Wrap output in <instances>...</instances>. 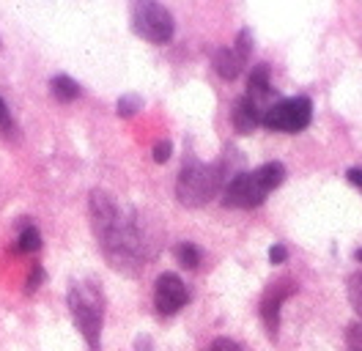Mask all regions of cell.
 <instances>
[{
	"instance_id": "obj_13",
	"label": "cell",
	"mask_w": 362,
	"mask_h": 351,
	"mask_svg": "<svg viewBox=\"0 0 362 351\" xmlns=\"http://www.w3.org/2000/svg\"><path fill=\"white\" fill-rule=\"evenodd\" d=\"M14 247H17V253H36L42 247V234L36 231V225H23Z\"/></svg>"
},
{
	"instance_id": "obj_10",
	"label": "cell",
	"mask_w": 362,
	"mask_h": 351,
	"mask_svg": "<svg viewBox=\"0 0 362 351\" xmlns=\"http://www.w3.org/2000/svg\"><path fill=\"white\" fill-rule=\"evenodd\" d=\"M261 121H264V113L258 110V105H255L250 96H239V99L233 102V108H230V124H233L236 132L250 134Z\"/></svg>"
},
{
	"instance_id": "obj_19",
	"label": "cell",
	"mask_w": 362,
	"mask_h": 351,
	"mask_svg": "<svg viewBox=\"0 0 362 351\" xmlns=\"http://www.w3.org/2000/svg\"><path fill=\"white\" fill-rule=\"evenodd\" d=\"M11 130H14V124H11V113H8V105L0 99V132H3V134H8Z\"/></svg>"
},
{
	"instance_id": "obj_8",
	"label": "cell",
	"mask_w": 362,
	"mask_h": 351,
	"mask_svg": "<svg viewBox=\"0 0 362 351\" xmlns=\"http://www.w3.org/2000/svg\"><path fill=\"white\" fill-rule=\"evenodd\" d=\"M250 61V33L242 30L239 33V42L233 47H220L214 52V69L223 80H236L242 74V69L247 66Z\"/></svg>"
},
{
	"instance_id": "obj_16",
	"label": "cell",
	"mask_w": 362,
	"mask_h": 351,
	"mask_svg": "<svg viewBox=\"0 0 362 351\" xmlns=\"http://www.w3.org/2000/svg\"><path fill=\"white\" fill-rule=\"evenodd\" d=\"M140 105H143V99H140V96L127 93V96H121V99H118V115H121V118H129V115H135L137 110H140Z\"/></svg>"
},
{
	"instance_id": "obj_18",
	"label": "cell",
	"mask_w": 362,
	"mask_h": 351,
	"mask_svg": "<svg viewBox=\"0 0 362 351\" xmlns=\"http://www.w3.org/2000/svg\"><path fill=\"white\" fill-rule=\"evenodd\" d=\"M206 351H245V349L236 340H230V338H220V340H214Z\"/></svg>"
},
{
	"instance_id": "obj_21",
	"label": "cell",
	"mask_w": 362,
	"mask_h": 351,
	"mask_svg": "<svg viewBox=\"0 0 362 351\" xmlns=\"http://www.w3.org/2000/svg\"><path fill=\"white\" fill-rule=\"evenodd\" d=\"M286 258H288V250H286V244H272L269 261H272V263H283Z\"/></svg>"
},
{
	"instance_id": "obj_23",
	"label": "cell",
	"mask_w": 362,
	"mask_h": 351,
	"mask_svg": "<svg viewBox=\"0 0 362 351\" xmlns=\"http://www.w3.org/2000/svg\"><path fill=\"white\" fill-rule=\"evenodd\" d=\"M346 178H349V181H351L354 187H362V168H349Z\"/></svg>"
},
{
	"instance_id": "obj_11",
	"label": "cell",
	"mask_w": 362,
	"mask_h": 351,
	"mask_svg": "<svg viewBox=\"0 0 362 351\" xmlns=\"http://www.w3.org/2000/svg\"><path fill=\"white\" fill-rule=\"evenodd\" d=\"M247 96L258 105V99L261 96H267L272 91V83H269V66L267 64H261V66H255L252 69V74H250V83H247Z\"/></svg>"
},
{
	"instance_id": "obj_15",
	"label": "cell",
	"mask_w": 362,
	"mask_h": 351,
	"mask_svg": "<svg viewBox=\"0 0 362 351\" xmlns=\"http://www.w3.org/2000/svg\"><path fill=\"white\" fill-rule=\"evenodd\" d=\"M349 302H351V307L360 313L362 318V272H354L349 277Z\"/></svg>"
},
{
	"instance_id": "obj_6",
	"label": "cell",
	"mask_w": 362,
	"mask_h": 351,
	"mask_svg": "<svg viewBox=\"0 0 362 351\" xmlns=\"http://www.w3.org/2000/svg\"><path fill=\"white\" fill-rule=\"evenodd\" d=\"M313 118V105L308 96H291V99H280L277 105H272L264 113V127L274 132H299L305 130Z\"/></svg>"
},
{
	"instance_id": "obj_7",
	"label": "cell",
	"mask_w": 362,
	"mask_h": 351,
	"mask_svg": "<svg viewBox=\"0 0 362 351\" xmlns=\"http://www.w3.org/2000/svg\"><path fill=\"white\" fill-rule=\"evenodd\" d=\"M187 299H189V294H187V285L179 275H173V272L159 275L157 285H154V305L162 316L179 313L181 307L187 305Z\"/></svg>"
},
{
	"instance_id": "obj_12",
	"label": "cell",
	"mask_w": 362,
	"mask_h": 351,
	"mask_svg": "<svg viewBox=\"0 0 362 351\" xmlns=\"http://www.w3.org/2000/svg\"><path fill=\"white\" fill-rule=\"evenodd\" d=\"M49 91H52V96L58 99V102H74L77 96H80V86L66 77V74H58V77H52L49 80Z\"/></svg>"
},
{
	"instance_id": "obj_2",
	"label": "cell",
	"mask_w": 362,
	"mask_h": 351,
	"mask_svg": "<svg viewBox=\"0 0 362 351\" xmlns=\"http://www.w3.org/2000/svg\"><path fill=\"white\" fill-rule=\"evenodd\" d=\"M283 181H286V168L280 162H267L252 173H239L228 178L226 190H223V203L230 209H255Z\"/></svg>"
},
{
	"instance_id": "obj_14",
	"label": "cell",
	"mask_w": 362,
	"mask_h": 351,
	"mask_svg": "<svg viewBox=\"0 0 362 351\" xmlns=\"http://www.w3.org/2000/svg\"><path fill=\"white\" fill-rule=\"evenodd\" d=\"M176 258H179V263L187 266V269H198V266H201V250H198L192 241H181L179 247H176Z\"/></svg>"
},
{
	"instance_id": "obj_9",
	"label": "cell",
	"mask_w": 362,
	"mask_h": 351,
	"mask_svg": "<svg viewBox=\"0 0 362 351\" xmlns=\"http://www.w3.org/2000/svg\"><path fill=\"white\" fill-rule=\"evenodd\" d=\"M294 294V283L291 280H280V283H272L264 291V299H261V318L267 324L269 338H277V329H280V307L283 302Z\"/></svg>"
},
{
	"instance_id": "obj_3",
	"label": "cell",
	"mask_w": 362,
	"mask_h": 351,
	"mask_svg": "<svg viewBox=\"0 0 362 351\" xmlns=\"http://www.w3.org/2000/svg\"><path fill=\"white\" fill-rule=\"evenodd\" d=\"M69 310L74 318V327L86 338L90 351H99L102 324H105V299L102 291L93 283H74L69 291Z\"/></svg>"
},
{
	"instance_id": "obj_20",
	"label": "cell",
	"mask_w": 362,
	"mask_h": 351,
	"mask_svg": "<svg viewBox=\"0 0 362 351\" xmlns=\"http://www.w3.org/2000/svg\"><path fill=\"white\" fill-rule=\"evenodd\" d=\"M170 151H173V146H170L168 140H159L157 146H154V159H157V162H168V159H170Z\"/></svg>"
},
{
	"instance_id": "obj_4",
	"label": "cell",
	"mask_w": 362,
	"mask_h": 351,
	"mask_svg": "<svg viewBox=\"0 0 362 351\" xmlns=\"http://www.w3.org/2000/svg\"><path fill=\"white\" fill-rule=\"evenodd\" d=\"M226 184V173L217 165H204V162H187L176 184V197L181 206L198 209L209 203Z\"/></svg>"
},
{
	"instance_id": "obj_1",
	"label": "cell",
	"mask_w": 362,
	"mask_h": 351,
	"mask_svg": "<svg viewBox=\"0 0 362 351\" xmlns=\"http://www.w3.org/2000/svg\"><path fill=\"white\" fill-rule=\"evenodd\" d=\"M90 222L93 234L105 258L113 263V269H132L143 258V244L137 234L135 219L129 217L110 192L93 190L90 192Z\"/></svg>"
},
{
	"instance_id": "obj_17",
	"label": "cell",
	"mask_w": 362,
	"mask_h": 351,
	"mask_svg": "<svg viewBox=\"0 0 362 351\" xmlns=\"http://www.w3.org/2000/svg\"><path fill=\"white\" fill-rule=\"evenodd\" d=\"M346 351H362V324L346 329Z\"/></svg>"
},
{
	"instance_id": "obj_5",
	"label": "cell",
	"mask_w": 362,
	"mask_h": 351,
	"mask_svg": "<svg viewBox=\"0 0 362 351\" xmlns=\"http://www.w3.org/2000/svg\"><path fill=\"white\" fill-rule=\"evenodd\" d=\"M132 28L140 39L154 44H168L173 39V14L162 3H135Z\"/></svg>"
},
{
	"instance_id": "obj_22",
	"label": "cell",
	"mask_w": 362,
	"mask_h": 351,
	"mask_svg": "<svg viewBox=\"0 0 362 351\" xmlns=\"http://www.w3.org/2000/svg\"><path fill=\"white\" fill-rule=\"evenodd\" d=\"M42 277H45L42 266H33V272H30V277H28V291H36V285L42 283Z\"/></svg>"
},
{
	"instance_id": "obj_24",
	"label": "cell",
	"mask_w": 362,
	"mask_h": 351,
	"mask_svg": "<svg viewBox=\"0 0 362 351\" xmlns=\"http://www.w3.org/2000/svg\"><path fill=\"white\" fill-rule=\"evenodd\" d=\"M354 258H357V261L362 263V250H357V253H354Z\"/></svg>"
}]
</instances>
